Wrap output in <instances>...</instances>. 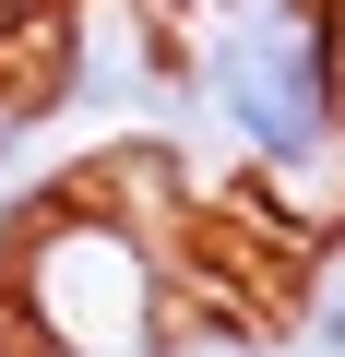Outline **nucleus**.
<instances>
[{
  "mask_svg": "<svg viewBox=\"0 0 345 357\" xmlns=\"http://www.w3.org/2000/svg\"><path fill=\"white\" fill-rule=\"evenodd\" d=\"M191 119L238 167V191L298 238H345V13L333 0H203L191 24Z\"/></svg>",
  "mask_w": 345,
  "mask_h": 357,
  "instance_id": "f257e3e1",
  "label": "nucleus"
},
{
  "mask_svg": "<svg viewBox=\"0 0 345 357\" xmlns=\"http://www.w3.org/2000/svg\"><path fill=\"white\" fill-rule=\"evenodd\" d=\"M0 321H24L36 357H131V345H167V262H155L143 215L48 203L13 238V262H0Z\"/></svg>",
  "mask_w": 345,
  "mask_h": 357,
  "instance_id": "f03ea898",
  "label": "nucleus"
},
{
  "mask_svg": "<svg viewBox=\"0 0 345 357\" xmlns=\"http://www.w3.org/2000/svg\"><path fill=\"white\" fill-rule=\"evenodd\" d=\"M333 13H345V0H333Z\"/></svg>",
  "mask_w": 345,
  "mask_h": 357,
  "instance_id": "7ed1b4c3",
  "label": "nucleus"
}]
</instances>
